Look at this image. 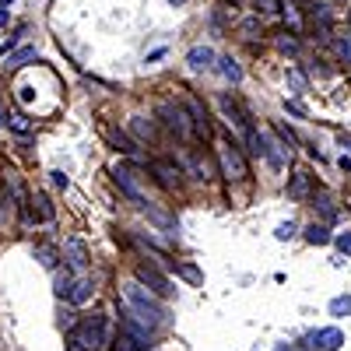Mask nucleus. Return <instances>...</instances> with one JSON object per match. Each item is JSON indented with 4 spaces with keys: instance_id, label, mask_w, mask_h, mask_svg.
<instances>
[{
    "instance_id": "a211bd4d",
    "label": "nucleus",
    "mask_w": 351,
    "mask_h": 351,
    "mask_svg": "<svg viewBox=\"0 0 351 351\" xmlns=\"http://www.w3.org/2000/svg\"><path fill=\"white\" fill-rule=\"evenodd\" d=\"M313 341L324 348V351H337V348L344 344V330H341V327H324V330L313 334Z\"/></svg>"
},
{
    "instance_id": "09e8293b",
    "label": "nucleus",
    "mask_w": 351,
    "mask_h": 351,
    "mask_svg": "<svg viewBox=\"0 0 351 351\" xmlns=\"http://www.w3.org/2000/svg\"><path fill=\"white\" fill-rule=\"evenodd\" d=\"M348 25H351V14H348Z\"/></svg>"
},
{
    "instance_id": "de8ad7c7",
    "label": "nucleus",
    "mask_w": 351,
    "mask_h": 351,
    "mask_svg": "<svg viewBox=\"0 0 351 351\" xmlns=\"http://www.w3.org/2000/svg\"><path fill=\"white\" fill-rule=\"evenodd\" d=\"M274 351H291V344H278V348H274Z\"/></svg>"
},
{
    "instance_id": "a878e982",
    "label": "nucleus",
    "mask_w": 351,
    "mask_h": 351,
    "mask_svg": "<svg viewBox=\"0 0 351 351\" xmlns=\"http://www.w3.org/2000/svg\"><path fill=\"white\" fill-rule=\"evenodd\" d=\"M71 288H74V274H71V271L56 274V281H53V291H56V299H71Z\"/></svg>"
},
{
    "instance_id": "0eeeda50",
    "label": "nucleus",
    "mask_w": 351,
    "mask_h": 351,
    "mask_svg": "<svg viewBox=\"0 0 351 351\" xmlns=\"http://www.w3.org/2000/svg\"><path fill=\"white\" fill-rule=\"evenodd\" d=\"M134 278L141 281V285H148L152 291H155V295L158 299H169L172 295V285H169V278L162 274V267H155V263H137V271H134Z\"/></svg>"
},
{
    "instance_id": "f8f14e48",
    "label": "nucleus",
    "mask_w": 351,
    "mask_h": 351,
    "mask_svg": "<svg viewBox=\"0 0 351 351\" xmlns=\"http://www.w3.org/2000/svg\"><path fill=\"white\" fill-rule=\"evenodd\" d=\"M218 106H221V112L228 116V127H236L243 137H250L253 134V123H250V112L236 102V99H232V95H221L218 99Z\"/></svg>"
},
{
    "instance_id": "2eb2a0df",
    "label": "nucleus",
    "mask_w": 351,
    "mask_h": 351,
    "mask_svg": "<svg viewBox=\"0 0 351 351\" xmlns=\"http://www.w3.org/2000/svg\"><path fill=\"white\" fill-rule=\"evenodd\" d=\"M64 256H67V263H71V271H84L88 267V246L81 243V239H67L64 243Z\"/></svg>"
},
{
    "instance_id": "ea45409f",
    "label": "nucleus",
    "mask_w": 351,
    "mask_h": 351,
    "mask_svg": "<svg viewBox=\"0 0 351 351\" xmlns=\"http://www.w3.org/2000/svg\"><path fill=\"white\" fill-rule=\"evenodd\" d=\"M334 246H337L344 256H351V232H341V236H334Z\"/></svg>"
},
{
    "instance_id": "58836bf2",
    "label": "nucleus",
    "mask_w": 351,
    "mask_h": 351,
    "mask_svg": "<svg viewBox=\"0 0 351 351\" xmlns=\"http://www.w3.org/2000/svg\"><path fill=\"white\" fill-rule=\"evenodd\" d=\"M11 130H14V134H28V130H32V123H28L21 112H14V116H11Z\"/></svg>"
},
{
    "instance_id": "2f4dec72",
    "label": "nucleus",
    "mask_w": 351,
    "mask_h": 351,
    "mask_svg": "<svg viewBox=\"0 0 351 351\" xmlns=\"http://www.w3.org/2000/svg\"><path fill=\"white\" fill-rule=\"evenodd\" d=\"M274 46H278L285 56H295V53H299V39H291L288 32H285V36H278V39H274Z\"/></svg>"
},
{
    "instance_id": "4c0bfd02",
    "label": "nucleus",
    "mask_w": 351,
    "mask_h": 351,
    "mask_svg": "<svg viewBox=\"0 0 351 351\" xmlns=\"http://www.w3.org/2000/svg\"><path fill=\"white\" fill-rule=\"evenodd\" d=\"M295 232H299V228H295V221H281V225H278V232H274V236H278L281 243H288L291 236H295Z\"/></svg>"
},
{
    "instance_id": "393cba45",
    "label": "nucleus",
    "mask_w": 351,
    "mask_h": 351,
    "mask_svg": "<svg viewBox=\"0 0 351 351\" xmlns=\"http://www.w3.org/2000/svg\"><path fill=\"white\" fill-rule=\"evenodd\" d=\"M109 141L116 144V152H120V155H130V158L141 155V148H137V144H134L127 134H120V130H109Z\"/></svg>"
},
{
    "instance_id": "dca6fc26",
    "label": "nucleus",
    "mask_w": 351,
    "mask_h": 351,
    "mask_svg": "<svg viewBox=\"0 0 351 351\" xmlns=\"http://www.w3.org/2000/svg\"><path fill=\"white\" fill-rule=\"evenodd\" d=\"M130 134L141 144H152L158 137V127H155V120H148V116H130Z\"/></svg>"
},
{
    "instance_id": "423d86ee",
    "label": "nucleus",
    "mask_w": 351,
    "mask_h": 351,
    "mask_svg": "<svg viewBox=\"0 0 351 351\" xmlns=\"http://www.w3.org/2000/svg\"><path fill=\"white\" fill-rule=\"evenodd\" d=\"M256 134H260V158H267L274 169H285L288 158H291V148L281 137H274L271 130H256Z\"/></svg>"
},
{
    "instance_id": "e433bc0d",
    "label": "nucleus",
    "mask_w": 351,
    "mask_h": 351,
    "mask_svg": "<svg viewBox=\"0 0 351 351\" xmlns=\"http://www.w3.org/2000/svg\"><path fill=\"white\" fill-rule=\"evenodd\" d=\"M274 134H278V137H281V141L288 144V148H291V152H295V144H299V137H295V130H288V127H281V123H278V127H274Z\"/></svg>"
},
{
    "instance_id": "9d476101",
    "label": "nucleus",
    "mask_w": 351,
    "mask_h": 351,
    "mask_svg": "<svg viewBox=\"0 0 351 351\" xmlns=\"http://www.w3.org/2000/svg\"><path fill=\"white\" fill-rule=\"evenodd\" d=\"M183 172L190 176V180H197V183H211L215 176H221V169H218L208 155H204V152H190V155H186V169H183Z\"/></svg>"
},
{
    "instance_id": "1a4fd4ad",
    "label": "nucleus",
    "mask_w": 351,
    "mask_h": 351,
    "mask_svg": "<svg viewBox=\"0 0 351 351\" xmlns=\"http://www.w3.org/2000/svg\"><path fill=\"white\" fill-rule=\"evenodd\" d=\"M106 316H88L81 327H74L77 330V337L84 341V348L88 351H102V344H106Z\"/></svg>"
},
{
    "instance_id": "cd10ccee",
    "label": "nucleus",
    "mask_w": 351,
    "mask_h": 351,
    "mask_svg": "<svg viewBox=\"0 0 351 351\" xmlns=\"http://www.w3.org/2000/svg\"><path fill=\"white\" fill-rule=\"evenodd\" d=\"M36 260L43 263L46 271H56V263H60V253H56L53 246H39V250H36Z\"/></svg>"
},
{
    "instance_id": "72a5a7b5",
    "label": "nucleus",
    "mask_w": 351,
    "mask_h": 351,
    "mask_svg": "<svg viewBox=\"0 0 351 351\" xmlns=\"http://www.w3.org/2000/svg\"><path fill=\"white\" fill-rule=\"evenodd\" d=\"M32 204H39V218H43V221H53V215H56V211H53V204H49V197H46V193H36V197H32Z\"/></svg>"
},
{
    "instance_id": "c03bdc74",
    "label": "nucleus",
    "mask_w": 351,
    "mask_h": 351,
    "mask_svg": "<svg viewBox=\"0 0 351 351\" xmlns=\"http://www.w3.org/2000/svg\"><path fill=\"white\" fill-rule=\"evenodd\" d=\"M285 109H288V112H291V116H299V120H302V116H306V109H302V106H299V102H295V99H291V102H288V99H285Z\"/></svg>"
},
{
    "instance_id": "c9c22d12",
    "label": "nucleus",
    "mask_w": 351,
    "mask_h": 351,
    "mask_svg": "<svg viewBox=\"0 0 351 351\" xmlns=\"http://www.w3.org/2000/svg\"><path fill=\"white\" fill-rule=\"evenodd\" d=\"M253 11L256 14H274V11H281V0H253Z\"/></svg>"
},
{
    "instance_id": "6ab92c4d",
    "label": "nucleus",
    "mask_w": 351,
    "mask_h": 351,
    "mask_svg": "<svg viewBox=\"0 0 351 351\" xmlns=\"http://www.w3.org/2000/svg\"><path fill=\"white\" fill-rule=\"evenodd\" d=\"M215 71H218L225 81H232V84H239V81H243V67H239V60H236V56H228V53L218 56V67H215Z\"/></svg>"
},
{
    "instance_id": "f3484780",
    "label": "nucleus",
    "mask_w": 351,
    "mask_h": 351,
    "mask_svg": "<svg viewBox=\"0 0 351 351\" xmlns=\"http://www.w3.org/2000/svg\"><path fill=\"white\" fill-rule=\"evenodd\" d=\"M95 295V278H74V288H71V306H84V302H92Z\"/></svg>"
},
{
    "instance_id": "39448f33",
    "label": "nucleus",
    "mask_w": 351,
    "mask_h": 351,
    "mask_svg": "<svg viewBox=\"0 0 351 351\" xmlns=\"http://www.w3.org/2000/svg\"><path fill=\"white\" fill-rule=\"evenodd\" d=\"M183 109H186V116H190L193 134H197L200 141H211V137H215V123H211V116H208V106H204L197 95H186V99H183Z\"/></svg>"
},
{
    "instance_id": "f03ea898",
    "label": "nucleus",
    "mask_w": 351,
    "mask_h": 351,
    "mask_svg": "<svg viewBox=\"0 0 351 351\" xmlns=\"http://www.w3.org/2000/svg\"><path fill=\"white\" fill-rule=\"evenodd\" d=\"M218 169H221V176L228 183H243L250 176V162H246V155H243V148L236 141H221L218 144Z\"/></svg>"
},
{
    "instance_id": "473e14b6",
    "label": "nucleus",
    "mask_w": 351,
    "mask_h": 351,
    "mask_svg": "<svg viewBox=\"0 0 351 351\" xmlns=\"http://www.w3.org/2000/svg\"><path fill=\"white\" fill-rule=\"evenodd\" d=\"M330 316H351V295L330 299Z\"/></svg>"
},
{
    "instance_id": "a18cd8bd",
    "label": "nucleus",
    "mask_w": 351,
    "mask_h": 351,
    "mask_svg": "<svg viewBox=\"0 0 351 351\" xmlns=\"http://www.w3.org/2000/svg\"><path fill=\"white\" fill-rule=\"evenodd\" d=\"M337 165H341L344 172H351V158H344V155H341V158H337Z\"/></svg>"
},
{
    "instance_id": "ddd939ff",
    "label": "nucleus",
    "mask_w": 351,
    "mask_h": 351,
    "mask_svg": "<svg viewBox=\"0 0 351 351\" xmlns=\"http://www.w3.org/2000/svg\"><path fill=\"white\" fill-rule=\"evenodd\" d=\"M186 64H190V71H215L218 67V53L211 46H190L186 49Z\"/></svg>"
},
{
    "instance_id": "49530a36",
    "label": "nucleus",
    "mask_w": 351,
    "mask_h": 351,
    "mask_svg": "<svg viewBox=\"0 0 351 351\" xmlns=\"http://www.w3.org/2000/svg\"><path fill=\"white\" fill-rule=\"evenodd\" d=\"M0 25H8V8H0Z\"/></svg>"
},
{
    "instance_id": "6e6552de",
    "label": "nucleus",
    "mask_w": 351,
    "mask_h": 351,
    "mask_svg": "<svg viewBox=\"0 0 351 351\" xmlns=\"http://www.w3.org/2000/svg\"><path fill=\"white\" fill-rule=\"evenodd\" d=\"M152 176H155V183L162 186V190H169V193H176V190H183V165H176V162H169V158H158L155 165H152Z\"/></svg>"
},
{
    "instance_id": "7c9ffc66",
    "label": "nucleus",
    "mask_w": 351,
    "mask_h": 351,
    "mask_svg": "<svg viewBox=\"0 0 351 351\" xmlns=\"http://www.w3.org/2000/svg\"><path fill=\"white\" fill-rule=\"evenodd\" d=\"M14 218V197H0V228H8Z\"/></svg>"
},
{
    "instance_id": "412c9836",
    "label": "nucleus",
    "mask_w": 351,
    "mask_h": 351,
    "mask_svg": "<svg viewBox=\"0 0 351 351\" xmlns=\"http://www.w3.org/2000/svg\"><path fill=\"white\" fill-rule=\"evenodd\" d=\"M285 81H288V92L295 95V99H302V95L309 92V77H306L299 67H288V71H285Z\"/></svg>"
},
{
    "instance_id": "5701e85b",
    "label": "nucleus",
    "mask_w": 351,
    "mask_h": 351,
    "mask_svg": "<svg viewBox=\"0 0 351 351\" xmlns=\"http://www.w3.org/2000/svg\"><path fill=\"white\" fill-rule=\"evenodd\" d=\"M330 46H334V56H337V60H341L344 67H351V28H348L344 36H334Z\"/></svg>"
},
{
    "instance_id": "bb28decb",
    "label": "nucleus",
    "mask_w": 351,
    "mask_h": 351,
    "mask_svg": "<svg viewBox=\"0 0 351 351\" xmlns=\"http://www.w3.org/2000/svg\"><path fill=\"white\" fill-rule=\"evenodd\" d=\"M28 60H39V53H36V46H25V49L11 53V56H8V67H25Z\"/></svg>"
},
{
    "instance_id": "4be33fe9",
    "label": "nucleus",
    "mask_w": 351,
    "mask_h": 351,
    "mask_svg": "<svg viewBox=\"0 0 351 351\" xmlns=\"http://www.w3.org/2000/svg\"><path fill=\"white\" fill-rule=\"evenodd\" d=\"M306 243H309V246H327V243H334V236H330L327 225L313 221V225H306Z\"/></svg>"
},
{
    "instance_id": "79ce46f5",
    "label": "nucleus",
    "mask_w": 351,
    "mask_h": 351,
    "mask_svg": "<svg viewBox=\"0 0 351 351\" xmlns=\"http://www.w3.org/2000/svg\"><path fill=\"white\" fill-rule=\"evenodd\" d=\"M49 176H53V186H56V190H67V186H71V176H67V172L56 169V172H49Z\"/></svg>"
},
{
    "instance_id": "4468645a",
    "label": "nucleus",
    "mask_w": 351,
    "mask_h": 351,
    "mask_svg": "<svg viewBox=\"0 0 351 351\" xmlns=\"http://www.w3.org/2000/svg\"><path fill=\"white\" fill-rule=\"evenodd\" d=\"M144 215H148V221H152V225H158L169 239L180 236V221H176V218H172L165 208H155V204H148V208H144Z\"/></svg>"
},
{
    "instance_id": "9b49d317",
    "label": "nucleus",
    "mask_w": 351,
    "mask_h": 351,
    "mask_svg": "<svg viewBox=\"0 0 351 351\" xmlns=\"http://www.w3.org/2000/svg\"><path fill=\"white\" fill-rule=\"evenodd\" d=\"M285 193H288V200H309L313 193H316V180H313V172L309 169H295L288 176V183H285Z\"/></svg>"
},
{
    "instance_id": "c85d7f7f",
    "label": "nucleus",
    "mask_w": 351,
    "mask_h": 351,
    "mask_svg": "<svg viewBox=\"0 0 351 351\" xmlns=\"http://www.w3.org/2000/svg\"><path fill=\"white\" fill-rule=\"evenodd\" d=\"M176 274H183L190 285H204V274H200L197 263H180V267H176Z\"/></svg>"
},
{
    "instance_id": "b1692460",
    "label": "nucleus",
    "mask_w": 351,
    "mask_h": 351,
    "mask_svg": "<svg viewBox=\"0 0 351 351\" xmlns=\"http://www.w3.org/2000/svg\"><path fill=\"white\" fill-rule=\"evenodd\" d=\"M313 200H316L313 208H316L319 215H324L327 221H330V218L337 215V211H334V193H330V190H316V193H313Z\"/></svg>"
},
{
    "instance_id": "7ed1b4c3",
    "label": "nucleus",
    "mask_w": 351,
    "mask_h": 351,
    "mask_svg": "<svg viewBox=\"0 0 351 351\" xmlns=\"http://www.w3.org/2000/svg\"><path fill=\"white\" fill-rule=\"evenodd\" d=\"M112 183H116V190H120V193L134 204V208L144 211V208L152 204L148 197L141 193V186H137V172H134L130 165H123V162H120V165H112Z\"/></svg>"
},
{
    "instance_id": "a19ab883",
    "label": "nucleus",
    "mask_w": 351,
    "mask_h": 351,
    "mask_svg": "<svg viewBox=\"0 0 351 351\" xmlns=\"http://www.w3.org/2000/svg\"><path fill=\"white\" fill-rule=\"evenodd\" d=\"M239 32H243V36H246V39H253V36H256V32H260V21H256V18H246V21H243V25H239Z\"/></svg>"
},
{
    "instance_id": "37998d69",
    "label": "nucleus",
    "mask_w": 351,
    "mask_h": 351,
    "mask_svg": "<svg viewBox=\"0 0 351 351\" xmlns=\"http://www.w3.org/2000/svg\"><path fill=\"white\" fill-rule=\"evenodd\" d=\"M67 351H88V348H84V341L77 337V330H71V334H67Z\"/></svg>"
},
{
    "instance_id": "f257e3e1",
    "label": "nucleus",
    "mask_w": 351,
    "mask_h": 351,
    "mask_svg": "<svg viewBox=\"0 0 351 351\" xmlns=\"http://www.w3.org/2000/svg\"><path fill=\"white\" fill-rule=\"evenodd\" d=\"M120 299H123V302H127V306H130V309H134L152 330L169 324V309H165V302L155 295L148 285H141L137 278H127V281L120 285Z\"/></svg>"
},
{
    "instance_id": "f704fd0d",
    "label": "nucleus",
    "mask_w": 351,
    "mask_h": 351,
    "mask_svg": "<svg viewBox=\"0 0 351 351\" xmlns=\"http://www.w3.org/2000/svg\"><path fill=\"white\" fill-rule=\"evenodd\" d=\"M109 351H141V344H137L134 337H127V334L120 330V337L112 341V348H109Z\"/></svg>"
},
{
    "instance_id": "aec40b11",
    "label": "nucleus",
    "mask_w": 351,
    "mask_h": 351,
    "mask_svg": "<svg viewBox=\"0 0 351 351\" xmlns=\"http://www.w3.org/2000/svg\"><path fill=\"white\" fill-rule=\"evenodd\" d=\"M306 11H309V18L319 25V32H330V21H334V14H330V8L324 4V0H313V4H306Z\"/></svg>"
},
{
    "instance_id": "c756f323",
    "label": "nucleus",
    "mask_w": 351,
    "mask_h": 351,
    "mask_svg": "<svg viewBox=\"0 0 351 351\" xmlns=\"http://www.w3.org/2000/svg\"><path fill=\"white\" fill-rule=\"evenodd\" d=\"M281 14H285V21L291 25V32H299V28H302V14H299L295 4H281Z\"/></svg>"
},
{
    "instance_id": "20e7f679",
    "label": "nucleus",
    "mask_w": 351,
    "mask_h": 351,
    "mask_svg": "<svg viewBox=\"0 0 351 351\" xmlns=\"http://www.w3.org/2000/svg\"><path fill=\"white\" fill-rule=\"evenodd\" d=\"M158 120H162V127L169 130V134H176L180 141H186L190 137V116H186V109H183V102L176 106V102H162L158 106Z\"/></svg>"
}]
</instances>
